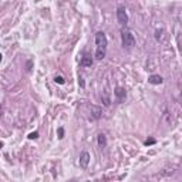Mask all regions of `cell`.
<instances>
[{"label": "cell", "mask_w": 182, "mask_h": 182, "mask_svg": "<svg viewBox=\"0 0 182 182\" xmlns=\"http://www.w3.org/2000/svg\"><path fill=\"white\" fill-rule=\"evenodd\" d=\"M96 59L102 60L107 56V47H108V40L104 32L96 33Z\"/></svg>", "instance_id": "cell-1"}, {"label": "cell", "mask_w": 182, "mask_h": 182, "mask_svg": "<svg viewBox=\"0 0 182 182\" xmlns=\"http://www.w3.org/2000/svg\"><path fill=\"white\" fill-rule=\"evenodd\" d=\"M91 110L94 111V118H96V120H98V118H100V108L93 107V108H91Z\"/></svg>", "instance_id": "cell-10"}, {"label": "cell", "mask_w": 182, "mask_h": 182, "mask_svg": "<svg viewBox=\"0 0 182 182\" xmlns=\"http://www.w3.org/2000/svg\"><path fill=\"white\" fill-rule=\"evenodd\" d=\"M144 144L147 145V147H148V145H154V144H155V139H152V138H151V139H147Z\"/></svg>", "instance_id": "cell-12"}, {"label": "cell", "mask_w": 182, "mask_h": 182, "mask_svg": "<svg viewBox=\"0 0 182 182\" xmlns=\"http://www.w3.org/2000/svg\"><path fill=\"white\" fill-rule=\"evenodd\" d=\"M117 20L123 26H125L128 23V14H127V10L124 7H118L117 9Z\"/></svg>", "instance_id": "cell-3"}, {"label": "cell", "mask_w": 182, "mask_h": 182, "mask_svg": "<svg viewBox=\"0 0 182 182\" xmlns=\"http://www.w3.org/2000/svg\"><path fill=\"white\" fill-rule=\"evenodd\" d=\"M97 141H98V147H100V148H105V147H107V137H105V135L104 134H100L98 135V138H97Z\"/></svg>", "instance_id": "cell-8"}, {"label": "cell", "mask_w": 182, "mask_h": 182, "mask_svg": "<svg viewBox=\"0 0 182 182\" xmlns=\"http://www.w3.org/2000/svg\"><path fill=\"white\" fill-rule=\"evenodd\" d=\"M2 57H3V56H2V54H0V61H2Z\"/></svg>", "instance_id": "cell-15"}, {"label": "cell", "mask_w": 182, "mask_h": 182, "mask_svg": "<svg viewBox=\"0 0 182 182\" xmlns=\"http://www.w3.org/2000/svg\"><path fill=\"white\" fill-rule=\"evenodd\" d=\"M83 67H91L93 65V57L90 54H84L83 59H81V63H80Z\"/></svg>", "instance_id": "cell-7"}, {"label": "cell", "mask_w": 182, "mask_h": 182, "mask_svg": "<svg viewBox=\"0 0 182 182\" xmlns=\"http://www.w3.org/2000/svg\"><path fill=\"white\" fill-rule=\"evenodd\" d=\"M38 138V132H32V134H29V139H37Z\"/></svg>", "instance_id": "cell-11"}, {"label": "cell", "mask_w": 182, "mask_h": 182, "mask_svg": "<svg viewBox=\"0 0 182 182\" xmlns=\"http://www.w3.org/2000/svg\"><path fill=\"white\" fill-rule=\"evenodd\" d=\"M90 161H91V155L87 151H83L80 155V166L81 168H87L88 164H90Z\"/></svg>", "instance_id": "cell-4"}, {"label": "cell", "mask_w": 182, "mask_h": 182, "mask_svg": "<svg viewBox=\"0 0 182 182\" xmlns=\"http://www.w3.org/2000/svg\"><path fill=\"white\" fill-rule=\"evenodd\" d=\"M59 138L60 139L64 138V129H63V128H59Z\"/></svg>", "instance_id": "cell-13"}, {"label": "cell", "mask_w": 182, "mask_h": 182, "mask_svg": "<svg viewBox=\"0 0 182 182\" xmlns=\"http://www.w3.org/2000/svg\"><path fill=\"white\" fill-rule=\"evenodd\" d=\"M162 81H164V78H162L161 75H158V74H152V75L148 77V83H150V84H154V86L162 84Z\"/></svg>", "instance_id": "cell-6"}, {"label": "cell", "mask_w": 182, "mask_h": 182, "mask_svg": "<svg viewBox=\"0 0 182 182\" xmlns=\"http://www.w3.org/2000/svg\"><path fill=\"white\" fill-rule=\"evenodd\" d=\"M121 41H123V46L125 48H132L135 46V37L134 34L129 32V30H127V29H123L121 30Z\"/></svg>", "instance_id": "cell-2"}, {"label": "cell", "mask_w": 182, "mask_h": 182, "mask_svg": "<svg viewBox=\"0 0 182 182\" xmlns=\"http://www.w3.org/2000/svg\"><path fill=\"white\" fill-rule=\"evenodd\" d=\"M54 81H56L57 84H64V83H65L64 78H63L61 75H56V78H54Z\"/></svg>", "instance_id": "cell-9"}, {"label": "cell", "mask_w": 182, "mask_h": 182, "mask_svg": "<svg viewBox=\"0 0 182 182\" xmlns=\"http://www.w3.org/2000/svg\"><path fill=\"white\" fill-rule=\"evenodd\" d=\"M2 148H3V142L0 141V150H2Z\"/></svg>", "instance_id": "cell-14"}, {"label": "cell", "mask_w": 182, "mask_h": 182, "mask_svg": "<svg viewBox=\"0 0 182 182\" xmlns=\"http://www.w3.org/2000/svg\"><path fill=\"white\" fill-rule=\"evenodd\" d=\"M114 96H115V98H117L118 101L121 102V101L125 100V97H127V91H125V88H123V87H117L115 91H114Z\"/></svg>", "instance_id": "cell-5"}]
</instances>
